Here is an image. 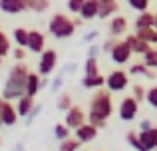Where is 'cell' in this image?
Listing matches in <instances>:
<instances>
[{"mask_svg":"<svg viewBox=\"0 0 157 151\" xmlns=\"http://www.w3.org/2000/svg\"><path fill=\"white\" fill-rule=\"evenodd\" d=\"M109 56H111V62H113V64L123 66V64H127L131 60L133 52H131V48L125 44V40H117V42H115V46L111 48Z\"/></svg>","mask_w":157,"mask_h":151,"instance_id":"obj_8","label":"cell"},{"mask_svg":"<svg viewBox=\"0 0 157 151\" xmlns=\"http://www.w3.org/2000/svg\"><path fill=\"white\" fill-rule=\"evenodd\" d=\"M24 4H26V10H32L36 14H44L50 8V0H24Z\"/></svg>","mask_w":157,"mask_h":151,"instance_id":"obj_22","label":"cell"},{"mask_svg":"<svg viewBox=\"0 0 157 151\" xmlns=\"http://www.w3.org/2000/svg\"><path fill=\"white\" fill-rule=\"evenodd\" d=\"M74 137H76L80 143H92V141L98 137V127H94L92 123H88V121H86L82 127L74 129Z\"/></svg>","mask_w":157,"mask_h":151,"instance_id":"obj_11","label":"cell"},{"mask_svg":"<svg viewBox=\"0 0 157 151\" xmlns=\"http://www.w3.org/2000/svg\"><path fill=\"white\" fill-rule=\"evenodd\" d=\"M88 123H92L94 127H98V129H104L107 125V119H101V117L94 115V113H88Z\"/></svg>","mask_w":157,"mask_h":151,"instance_id":"obj_38","label":"cell"},{"mask_svg":"<svg viewBox=\"0 0 157 151\" xmlns=\"http://www.w3.org/2000/svg\"><path fill=\"white\" fill-rule=\"evenodd\" d=\"M72 22H74V26H76V28H78V26H82V22H84V20H82V18H74V20H72Z\"/></svg>","mask_w":157,"mask_h":151,"instance_id":"obj_46","label":"cell"},{"mask_svg":"<svg viewBox=\"0 0 157 151\" xmlns=\"http://www.w3.org/2000/svg\"><path fill=\"white\" fill-rule=\"evenodd\" d=\"M12 40L16 42V46L26 48V44H28V30H26V28H22V26L14 28V30H12Z\"/></svg>","mask_w":157,"mask_h":151,"instance_id":"obj_24","label":"cell"},{"mask_svg":"<svg viewBox=\"0 0 157 151\" xmlns=\"http://www.w3.org/2000/svg\"><path fill=\"white\" fill-rule=\"evenodd\" d=\"M74 70H76V64H74V62H72V64H68V66H66V68H64V74H72V72H74Z\"/></svg>","mask_w":157,"mask_h":151,"instance_id":"obj_45","label":"cell"},{"mask_svg":"<svg viewBox=\"0 0 157 151\" xmlns=\"http://www.w3.org/2000/svg\"><path fill=\"white\" fill-rule=\"evenodd\" d=\"M145 92H147V89L143 88L141 84H135L133 88H131V97H135V100L141 104V101H145Z\"/></svg>","mask_w":157,"mask_h":151,"instance_id":"obj_36","label":"cell"},{"mask_svg":"<svg viewBox=\"0 0 157 151\" xmlns=\"http://www.w3.org/2000/svg\"><path fill=\"white\" fill-rule=\"evenodd\" d=\"M151 127V121L149 119H143L141 123H139V131H145V129H149Z\"/></svg>","mask_w":157,"mask_h":151,"instance_id":"obj_44","label":"cell"},{"mask_svg":"<svg viewBox=\"0 0 157 151\" xmlns=\"http://www.w3.org/2000/svg\"><path fill=\"white\" fill-rule=\"evenodd\" d=\"M88 121V111L82 109V105H72V108L66 111V117H64V123L68 125L70 129H78Z\"/></svg>","mask_w":157,"mask_h":151,"instance_id":"obj_7","label":"cell"},{"mask_svg":"<svg viewBox=\"0 0 157 151\" xmlns=\"http://www.w3.org/2000/svg\"><path fill=\"white\" fill-rule=\"evenodd\" d=\"M74 105V101H72V96H70L68 92H62L60 96H58V101H56V108H58V111H62V113H66L70 108Z\"/></svg>","mask_w":157,"mask_h":151,"instance_id":"obj_25","label":"cell"},{"mask_svg":"<svg viewBox=\"0 0 157 151\" xmlns=\"http://www.w3.org/2000/svg\"><path fill=\"white\" fill-rule=\"evenodd\" d=\"M135 36L141 40H145L149 46H157V30L153 26L151 28H143V30H135Z\"/></svg>","mask_w":157,"mask_h":151,"instance_id":"obj_23","label":"cell"},{"mask_svg":"<svg viewBox=\"0 0 157 151\" xmlns=\"http://www.w3.org/2000/svg\"><path fill=\"white\" fill-rule=\"evenodd\" d=\"M0 64H2V58H0Z\"/></svg>","mask_w":157,"mask_h":151,"instance_id":"obj_50","label":"cell"},{"mask_svg":"<svg viewBox=\"0 0 157 151\" xmlns=\"http://www.w3.org/2000/svg\"><path fill=\"white\" fill-rule=\"evenodd\" d=\"M0 129H2V121H0Z\"/></svg>","mask_w":157,"mask_h":151,"instance_id":"obj_49","label":"cell"},{"mask_svg":"<svg viewBox=\"0 0 157 151\" xmlns=\"http://www.w3.org/2000/svg\"><path fill=\"white\" fill-rule=\"evenodd\" d=\"M2 104H4V100H2V97H0V109H2Z\"/></svg>","mask_w":157,"mask_h":151,"instance_id":"obj_48","label":"cell"},{"mask_svg":"<svg viewBox=\"0 0 157 151\" xmlns=\"http://www.w3.org/2000/svg\"><path fill=\"white\" fill-rule=\"evenodd\" d=\"M40 89H42V88H40V76H38V72H30V74H28V80H26V93H24V96L36 97Z\"/></svg>","mask_w":157,"mask_h":151,"instance_id":"obj_17","label":"cell"},{"mask_svg":"<svg viewBox=\"0 0 157 151\" xmlns=\"http://www.w3.org/2000/svg\"><path fill=\"white\" fill-rule=\"evenodd\" d=\"M125 139H127V143H129V145H131V147H133L135 151H147L145 147H143V143L139 141L137 131H129V133L125 135Z\"/></svg>","mask_w":157,"mask_h":151,"instance_id":"obj_33","label":"cell"},{"mask_svg":"<svg viewBox=\"0 0 157 151\" xmlns=\"http://www.w3.org/2000/svg\"><path fill=\"white\" fill-rule=\"evenodd\" d=\"M125 2H127V6H129L131 10H135L139 14V12L149 10V2L151 0H125Z\"/></svg>","mask_w":157,"mask_h":151,"instance_id":"obj_31","label":"cell"},{"mask_svg":"<svg viewBox=\"0 0 157 151\" xmlns=\"http://www.w3.org/2000/svg\"><path fill=\"white\" fill-rule=\"evenodd\" d=\"M125 44L131 48V52L133 54H139V56H143L147 50H149V44L145 42V40H141V38H137L135 34H129V36H125Z\"/></svg>","mask_w":157,"mask_h":151,"instance_id":"obj_15","label":"cell"},{"mask_svg":"<svg viewBox=\"0 0 157 151\" xmlns=\"http://www.w3.org/2000/svg\"><path fill=\"white\" fill-rule=\"evenodd\" d=\"M0 121H2V125H6V127L16 125L18 113H16V105L12 104V101H4L2 104V109H0Z\"/></svg>","mask_w":157,"mask_h":151,"instance_id":"obj_12","label":"cell"},{"mask_svg":"<svg viewBox=\"0 0 157 151\" xmlns=\"http://www.w3.org/2000/svg\"><path fill=\"white\" fill-rule=\"evenodd\" d=\"M96 74H100L98 58H88L84 64V76H96Z\"/></svg>","mask_w":157,"mask_h":151,"instance_id":"obj_30","label":"cell"},{"mask_svg":"<svg viewBox=\"0 0 157 151\" xmlns=\"http://www.w3.org/2000/svg\"><path fill=\"white\" fill-rule=\"evenodd\" d=\"M100 52H101V48L98 46V44H90V48H88V58H98V56H100Z\"/></svg>","mask_w":157,"mask_h":151,"instance_id":"obj_41","label":"cell"},{"mask_svg":"<svg viewBox=\"0 0 157 151\" xmlns=\"http://www.w3.org/2000/svg\"><path fill=\"white\" fill-rule=\"evenodd\" d=\"M82 85H84L86 89H100L105 85V76L101 74H96V76H84V80H82Z\"/></svg>","mask_w":157,"mask_h":151,"instance_id":"obj_21","label":"cell"},{"mask_svg":"<svg viewBox=\"0 0 157 151\" xmlns=\"http://www.w3.org/2000/svg\"><path fill=\"white\" fill-rule=\"evenodd\" d=\"M62 84H64V72H60V74H56L52 77V81H50V93H60V89H62Z\"/></svg>","mask_w":157,"mask_h":151,"instance_id":"obj_34","label":"cell"},{"mask_svg":"<svg viewBox=\"0 0 157 151\" xmlns=\"http://www.w3.org/2000/svg\"><path fill=\"white\" fill-rule=\"evenodd\" d=\"M96 38H98V30H92V32H88V34L84 36V42H94Z\"/></svg>","mask_w":157,"mask_h":151,"instance_id":"obj_43","label":"cell"},{"mask_svg":"<svg viewBox=\"0 0 157 151\" xmlns=\"http://www.w3.org/2000/svg\"><path fill=\"white\" fill-rule=\"evenodd\" d=\"M0 145H2V141H0Z\"/></svg>","mask_w":157,"mask_h":151,"instance_id":"obj_51","label":"cell"},{"mask_svg":"<svg viewBox=\"0 0 157 151\" xmlns=\"http://www.w3.org/2000/svg\"><path fill=\"white\" fill-rule=\"evenodd\" d=\"M127 28H129V24H127L125 16H111L109 24H107V30H109L111 38H119V36H123L127 32Z\"/></svg>","mask_w":157,"mask_h":151,"instance_id":"obj_10","label":"cell"},{"mask_svg":"<svg viewBox=\"0 0 157 151\" xmlns=\"http://www.w3.org/2000/svg\"><path fill=\"white\" fill-rule=\"evenodd\" d=\"M48 32H50V36L56 38V40H66V38H72L74 36L76 26H74L70 16L62 14V12H56L50 18V22H48Z\"/></svg>","mask_w":157,"mask_h":151,"instance_id":"obj_3","label":"cell"},{"mask_svg":"<svg viewBox=\"0 0 157 151\" xmlns=\"http://www.w3.org/2000/svg\"><path fill=\"white\" fill-rule=\"evenodd\" d=\"M153 16H155V24H153V28H155V30H157V12H155Z\"/></svg>","mask_w":157,"mask_h":151,"instance_id":"obj_47","label":"cell"},{"mask_svg":"<svg viewBox=\"0 0 157 151\" xmlns=\"http://www.w3.org/2000/svg\"><path fill=\"white\" fill-rule=\"evenodd\" d=\"M82 143L76 139V137H68V139L60 141V145H58V151H80Z\"/></svg>","mask_w":157,"mask_h":151,"instance_id":"obj_28","label":"cell"},{"mask_svg":"<svg viewBox=\"0 0 157 151\" xmlns=\"http://www.w3.org/2000/svg\"><path fill=\"white\" fill-rule=\"evenodd\" d=\"M40 111H42V104H34V108H32V111L28 113V117H24V119H26V125H32V121L40 115Z\"/></svg>","mask_w":157,"mask_h":151,"instance_id":"obj_39","label":"cell"},{"mask_svg":"<svg viewBox=\"0 0 157 151\" xmlns=\"http://www.w3.org/2000/svg\"><path fill=\"white\" fill-rule=\"evenodd\" d=\"M145 101L153 109H157V85H151V88L145 92Z\"/></svg>","mask_w":157,"mask_h":151,"instance_id":"obj_35","label":"cell"},{"mask_svg":"<svg viewBox=\"0 0 157 151\" xmlns=\"http://www.w3.org/2000/svg\"><path fill=\"white\" fill-rule=\"evenodd\" d=\"M0 10L4 12V14H20V12L26 10V4H24V0H0Z\"/></svg>","mask_w":157,"mask_h":151,"instance_id":"obj_16","label":"cell"},{"mask_svg":"<svg viewBox=\"0 0 157 151\" xmlns=\"http://www.w3.org/2000/svg\"><path fill=\"white\" fill-rule=\"evenodd\" d=\"M10 54H12V58L16 60V62H24V58H26V48H12L10 50Z\"/></svg>","mask_w":157,"mask_h":151,"instance_id":"obj_40","label":"cell"},{"mask_svg":"<svg viewBox=\"0 0 157 151\" xmlns=\"http://www.w3.org/2000/svg\"><path fill=\"white\" fill-rule=\"evenodd\" d=\"M70 131H72V129H70L66 123H56L54 125V137H56L58 141H64V139H68V137H72Z\"/></svg>","mask_w":157,"mask_h":151,"instance_id":"obj_29","label":"cell"},{"mask_svg":"<svg viewBox=\"0 0 157 151\" xmlns=\"http://www.w3.org/2000/svg\"><path fill=\"white\" fill-rule=\"evenodd\" d=\"M56 64H58V52L52 50V48H46V50L40 54L38 60V76L42 77H50V74H54L56 70Z\"/></svg>","mask_w":157,"mask_h":151,"instance_id":"obj_5","label":"cell"},{"mask_svg":"<svg viewBox=\"0 0 157 151\" xmlns=\"http://www.w3.org/2000/svg\"><path fill=\"white\" fill-rule=\"evenodd\" d=\"M139 141L143 143V147L147 151H153L157 149V125H151L149 129H145V131H139Z\"/></svg>","mask_w":157,"mask_h":151,"instance_id":"obj_14","label":"cell"},{"mask_svg":"<svg viewBox=\"0 0 157 151\" xmlns=\"http://www.w3.org/2000/svg\"><path fill=\"white\" fill-rule=\"evenodd\" d=\"M129 76H147V77H155V70H149L145 64H133L129 68Z\"/></svg>","mask_w":157,"mask_h":151,"instance_id":"obj_26","label":"cell"},{"mask_svg":"<svg viewBox=\"0 0 157 151\" xmlns=\"http://www.w3.org/2000/svg\"><path fill=\"white\" fill-rule=\"evenodd\" d=\"M155 151H157V149H155Z\"/></svg>","mask_w":157,"mask_h":151,"instance_id":"obj_53","label":"cell"},{"mask_svg":"<svg viewBox=\"0 0 157 151\" xmlns=\"http://www.w3.org/2000/svg\"><path fill=\"white\" fill-rule=\"evenodd\" d=\"M26 48L32 52V54H42L46 50V36L42 34L40 30H28V44Z\"/></svg>","mask_w":157,"mask_h":151,"instance_id":"obj_9","label":"cell"},{"mask_svg":"<svg viewBox=\"0 0 157 151\" xmlns=\"http://www.w3.org/2000/svg\"><path fill=\"white\" fill-rule=\"evenodd\" d=\"M86 0H66V6H68V12H72V14H80L82 6H84Z\"/></svg>","mask_w":157,"mask_h":151,"instance_id":"obj_37","label":"cell"},{"mask_svg":"<svg viewBox=\"0 0 157 151\" xmlns=\"http://www.w3.org/2000/svg\"><path fill=\"white\" fill-rule=\"evenodd\" d=\"M28 74H30V70L22 62H16L8 70V77L4 80V85H2V100L4 101H16L26 93Z\"/></svg>","mask_w":157,"mask_h":151,"instance_id":"obj_1","label":"cell"},{"mask_svg":"<svg viewBox=\"0 0 157 151\" xmlns=\"http://www.w3.org/2000/svg\"><path fill=\"white\" fill-rule=\"evenodd\" d=\"M94 115L101 117V119H109L111 113H113V101H111V92L100 88L90 100V111Z\"/></svg>","mask_w":157,"mask_h":151,"instance_id":"obj_2","label":"cell"},{"mask_svg":"<svg viewBox=\"0 0 157 151\" xmlns=\"http://www.w3.org/2000/svg\"><path fill=\"white\" fill-rule=\"evenodd\" d=\"M115 42H117V38H109L107 42H104V46H101V52H107V54H109L111 48L115 46Z\"/></svg>","mask_w":157,"mask_h":151,"instance_id":"obj_42","label":"cell"},{"mask_svg":"<svg viewBox=\"0 0 157 151\" xmlns=\"http://www.w3.org/2000/svg\"><path fill=\"white\" fill-rule=\"evenodd\" d=\"M34 104H36L34 97H28V96H22L20 100H16V113H18V117H28Z\"/></svg>","mask_w":157,"mask_h":151,"instance_id":"obj_18","label":"cell"},{"mask_svg":"<svg viewBox=\"0 0 157 151\" xmlns=\"http://www.w3.org/2000/svg\"><path fill=\"white\" fill-rule=\"evenodd\" d=\"M129 85V74L125 70H111L105 76V89L111 93H119Z\"/></svg>","mask_w":157,"mask_h":151,"instance_id":"obj_4","label":"cell"},{"mask_svg":"<svg viewBox=\"0 0 157 151\" xmlns=\"http://www.w3.org/2000/svg\"><path fill=\"white\" fill-rule=\"evenodd\" d=\"M10 50H12V44H10V38H8L4 32H0V58H6L8 54H10Z\"/></svg>","mask_w":157,"mask_h":151,"instance_id":"obj_32","label":"cell"},{"mask_svg":"<svg viewBox=\"0 0 157 151\" xmlns=\"http://www.w3.org/2000/svg\"><path fill=\"white\" fill-rule=\"evenodd\" d=\"M14 151H18V149H14Z\"/></svg>","mask_w":157,"mask_h":151,"instance_id":"obj_52","label":"cell"},{"mask_svg":"<svg viewBox=\"0 0 157 151\" xmlns=\"http://www.w3.org/2000/svg\"><path fill=\"white\" fill-rule=\"evenodd\" d=\"M153 24H155L153 12L145 10V12H139V14H137V18H135L133 26H135V30H143V28H151Z\"/></svg>","mask_w":157,"mask_h":151,"instance_id":"obj_19","label":"cell"},{"mask_svg":"<svg viewBox=\"0 0 157 151\" xmlns=\"http://www.w3.org/2000/svg\"><path fill=\"white\" fill-rule=\"evenodd\" d=\"M143 64H145L149 70H157V48L151 46L149 50L143 54Z\"/></svg>","mask_w":157,"mask_h":151,"instance_id":"obj_27","label":"cell"},{"mask_svg":"<svg viewBox=\"0 0 157 151\" xmlns=\"http://www.w3.org/2000/svg\"><path fill=\"white\" fill-rule=\"evenodd\" d=\"M117 10H119L117 0H98V18L100 20L111 18L113 14H117Z\"/></svg>","mask_w":157,"mask_h":151,"instance_id":"obj_13","label":"cell"},{"mask_svg":"<svg viewBox=\"0 0 157 151\" xmlns=\"http://www.w3.org/2000/svg\"><path fill=\"white\" fill-rule=\"evenodd\" d=\"M80 18L84 20H94V18H98V0H86L84 2V6H82V10H80Z\"/></svg>","mask_w":157,"mask_h":151,"instance_id":"obj_20","label":"cell"},{"mask_svg":"<svg viewBox=\"0 0 157 151\" xmlns=\"http://www.w3.org/2000/svg\"><path fill=\"white\" fill-rule=\"evenodd\" d=\"M139 111V101L131 96H125L117 105V115L121 121H133Z\"/></svg>","mask_w":157,"mask_h":151,"instance_id":"obj_6","label":"cell"}]
</instances>
